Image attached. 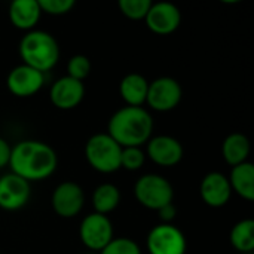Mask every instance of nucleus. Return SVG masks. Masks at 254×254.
<instances>
[{
    "label": "nucleus",
    "mask_w": 254,
    "mask_h": 254,
    "mask_svg": "<svg viewBox=\"0 0 254 254\" xmlns=\"http://www.w3.org/2000/svg\"><path fill=\"white\" fill-rule=\"evenodd\" d=\"M10 173L21 179L31 182H40L51 177L58 167L57 152L43 141L22 140L12 147L9 159Z\"/></svg>",
    "instance_id": "nucleus-1"
},
{
    "label": "nucleus",
    "mask_w": 254,
    "mask_h": 254,
    "mask_svg": "<svg viewBox=\"0 0 254 254\" xmlns=\"http://www.w3.org/2000/svg\"><path fill=\"white\" fill-rule=\"evenodd\" d=\"M153 132V119L144 107L125 106L116 110L107 124V134L121 147H141Z\"/></svg>",
    "instance_id": "nucleus-2"
},
{
    "label": "nucleus",
    "mask_w": 254,
    "mask_h": 254,
    "mask_svg": "<svg viewBox=\"0 0 254 254\" xmlns=\"http://www.w3.org/2000/svg\"><path fill=\"white\" fill-rule=\"evenodd\" d=\"M19 57L22 64L48 73L52 70L60 60V46L57 39L45 30L27 31L19 40Z\"/></svg>",
    "instance_id": "nucleus-3"
},
{
    "label": "nucleus",
    "mask_w": 254,
    "mask_h": 254,
    "mask_svg": "<svg viewBox=\"0 0 254 254\" xmlns=\"http://www.w3.org/2000/svg\"><path fill=\"white\" fill-rule=\"evenodd\" d=\"M121 153L122 147L107 132L94 134L85 144L88 164L103 174H110L121 168Z\"/></svg>",
    "instance_id": "nucleus-4"
},
{
    "label": "nucleus",
    "mask_w": 254,
    "mask_h": 254,
    "mask_svg": "<svg viewBox=\"0 0 254 254\" xmlns=\"http://www.w3.org/2000/svg\"><path fill=\"white\" fill-rule=\"evenodd\" d=\"M135 199L146 208L158 211L174 199L173 185L159 174H144L134 185Z\"/></svg>",
    "instance_id": "nucleus-5"
},
{
    "label": "nucleus",
    "mask_w": 254,
    "mask_h": 254,
    "mask_svg": "<svg viewBox=\"0 0 254 254\" xmlns=\"http://www.w3.org/2000/svg\"><path fill=\"white\" fill-rule=\"evenodd\" d=\"M79 238L91 253H100L115 238L113 223L104 214L91 213L80 222Z\"/></svg>",
    "instance_id": "nucleus-6"
},
{
    "label": "nucleus",
    "mask_w": 254,
    "mask_h": 254,
    "mask_svg": "<svg viewBox=\"0 0 254 254\" xmlns=\"http://www.w3.org/2000/svg\"><path fill=\"white\" fill-rule=\"evenodd\" d=\"M146 246L150 254H185L188 249L185 234L173 223H159L147 235Z\"/></svg>",
    "instance_id": "nucleus-7"
},
{
    "label": "nucleus",
    "mask_w": 254,
    "mask_h": 254,
    "mask_svg": "<svg viewBox=\"0 0 254 254\" xmlns=\"http://www.w3.org/2000/svg\"><path fill=\"white\" fill-rule=\"evenodd\" d=\"M182 97H183L182 85L174 77L162 76L149 82L146 103L152 110L170 112L180 104Z\"/></svg>",
    "instance_id": "nucleus-8"
},
{
    "label": "nucleus",
    "mask_w": 254,
    "mask_h": 254,
    "mask_svg": "<svg viewBox=\"0 0 254 254\" xmlns=\"http://www.w3.org/2000/svg\"><path fill=\"white\" fill-rule=\"evenodd\" d=\"M51 204L57 216L63 219H73L83 208L85 192L74 182H63L54 189Z\"/></svg>",
    "instance_id": "nucleus-9"
},
{
    "label": "nucleus",
    "mask_w": 254,
    "mask_h": 254,
    "mask_svg": "<svg viewBox=\"0 0 254 254\" xmlns=\"http://www.w3.org/2000/svg\"><path fill=\"white\" fill-rule=\"evenodd\" d=\"M31 196V185L13 173L0 177V208L16 211L27 205Z\"/></svg>",
    "instance_id": "nucleus-10"
},
{
    "label": "nucleus",
    "mask_w": 254,
    "mask_h": 254,
    "mask_svg": "<svg viewBox=\"0 0 254 254\" xmlns=\"http://www.w3.org/2000/svg\"><path fill=\"white\" fill-rule=\"evenodd\" d=\"M43 85H45V73L34 70L25 64H19L13 67L6 77V86L9 92L19 98H27L37 94Z\"/></svg>",
    "instance_id": "nucleus-11"
},
{
    "label": "nucleus",
    "mask_w": 254,
    "mask_h": 254,
    "mask_svg": "<svg viewBox=\"0 0 254 254\" xmlns=\"http://www.w3.org/2000/svg\"><path fill=\"white\" fill-rule=\"evenodd\" d=\"M144 21L150 31L159 36H167V34L174 33L180 27L182 12L174 3L158 1V3L150 4V9Z\"/></svg>",
    "instance_id": "nucleus-12"
},
{
    "label": "nucleus",
    "mask_w": 254,
    "mask_h": 254,
    "mask_svg": "<svg viewBox=\"0 0 254 254\" xmlns=\"http://www.w3.org/2000/svg\"><path fill=\"white\" fill-rule=\"evenodd\" d=\"M85 97V85L70 76L57 79L49 91L51 103L60 110H71L77 107Z\"/></svg>",
    "instance_id": "nucleus-13"
},
{
    "label": "nucleus",
    "mask_w": 254,
    "mask_h": 254,
    "mask_svg": "<svg viewBox=\"0 0 254 254\" xmlns=\"http://www.w3.org/2000/svg\"><path fill=\"white\" fill-rule=\"evenodd\" d=\"M185 150L182 143L171 135L150 137L147 141V156L159 167H174L183 159Z\"/></svg>",
    "instance_id": "nucleus-14"
},
{
    "label": "nucleus",
    "mask_w": 254,
    "mask_h": 254,
    "mask_svg": "<svg viewBox=\"0 0 254 254\" xmlns=\"http://www.w3.org/2000/svg\"><path fill=\"white\" fill-rule=\"evenodd\" d=\"M199 193L202 201L213 208H220L225 207L231 196H232V189L229 185V180L225 174L219 171H213L204 176L199 185Z\"/></svg>",
    "instance_id": "nucleus-15"
},
{
    "label": "nucleus",
    "mask_w": 254,
    "mask_h": 254,
    "mask_svg": "<svg viewBox=\"0 0 254 254\" xmlns=\"http://www.w3.org/2000/svg\"><path fill=\"white\" fill-rule=\"evenodd\" d=\"M40 16L42 10L37 0H13L9 6V21L18 30H34Z\"/></svg>",
    "instance_id": "nucleus-16"
},
{
    "label": "nucleus",
    "mask_w": 254,
    "mask_h": 254,
    "mask_svg": "<svg viewBox=\"0 0 254 254\" xmlns=\"http://www.w3.org/2000/svg\"><path fill=\"white\" fill-rule=\"evenodd\" d=\"M149 80L140 73H128L119 83V94L127 106L143 107L146 103Z\"/></svg>",
    "instance_id": "nucleus-17"
},
{
    "label": "nucleus",
    "mask_w": 254,
    "mask_h": 254,
    "mask_svg": "<svg viewBox=\"0 0 254 254\" xmlns=\"http://www.w3.org/2000/svg\"><path fill=\"white\" fill-rule=\"evenodd\" d=\"M232 192L246 201L254 199V165L252 162H243L232 167L231 176L228 177Z\"/></svg>",
    "instance_id": "nucleus-18"
},
{
    "label": "nucleus",
    "mask_w": 254,
    "mask_h": 254,
    "mask_svg": "<svg viewBox=\"0 0 254 254\" xmlns=\"http://www.w3.org/2000/svg\"><path fill=\"white\" fill-rule=\"evenodd\" d=\"M250 140L247 138V135L241 134V132H232L229 134L222 146V153L225 161L231 165H240L243 162H247L249 155H250Z\"/></svg>",
    "instance_id": "nucleus-19"
},
{
    "label": "nucleus",
    "mask_w": 254,
    "mask_h": 254,
    "mask_svg": "<svg viewBox=\"0 0 254 254\" xmlns=\"http://www.w3.org/2000/svg\"><path fill=\"white\" fill-rule=\"evenodd\" d=\"M119 202H121V190L118 189V186L112 183H103L97 186L92 193V205L95 210L94 213L107 216L109 213L116 210Z\"/></svg>",
    "instance_id": "nucleus-20"
},
{
    "label": "nucleus",
    "mask_w": 254,
    "mask_h": 254,
    "mask_svg": "<svg viewBox=\"0 0 254 254\" xmlns=\"http://www.w3.org/2000/svg\"><path fill=\"white\" fill-rule=\"evenodd\" d=\"M231 244L240 253H252L254 250V220H240L231 231Z\"/></svg>",
    "instance_id": "nucleus-21"
},
{
    "label": "nucleus",
    "mask_w": 254,
    "mask_h": 254,
    "mask_svg": "<svg viewBox=\"0 0 254 254\" xmlns=\"http://www.w3.org/2000/svg\"><path fill=\"white\" fill-rule=\"evenodd\" d=\"M150 4H152L150 0H119L118 1L119 10L122 12V15L134 21L144 19L150 9Z\"/></svg>",
    "instance_id": "nucleus-22"
},
{
    "label": "nucleus",
    "mask_w": 254,
    "mask_h": 254,
    "mask_svg": "<svg viewBox=\"0 0 254 254\" xmlns=\"http://www.w3.org/2000/svg\"><path fill=\"white\" fill-rule=\"evenodd\" d=\"M91 74V60L86 55L76 54L67 63V76L83 82Z\"/></svg>",
    "instance_id": "nucleus-23"
},
{
    "label": "nucleus",
    "mask_w": 254,
    "mask_h": 254,
    "mask_svg": "<svg viewBox=\"0 0 254 254\" xmlns=\"http://www.w3.org/2000/svg\"><path fill=\"white\" fill-rule=\"evenodd\" d=\"M98 254H141L140 246L127 237L113 238Z\"/></svg>",
    "instance_id": "nucleus-24"
},
{
    "label": "nucleus",
    "mask_w": 254,
    "mask_h": 254,
    "mask_svg": "<svg viewBox=\"0 0 254 254\" xmlns=\"http://www.w3.org/2000/svg\"><path fill=\"white\" fill-rule=\"evenodd\" d=\"M146 162V153L141 147H122L121 153V168L128 171L140 170Z\"/></svg>",
    "instance_id": "nucleus-25"
},
{
    "label": "nucleus",
    "mask_w": 254,
    "mask_h": 254,
    "mask_svg": "<svg viewBox=\"0 0 254 254\" xmlns=\"http://www.w3.org/2000/svg\"><path fill=\"white\" fill-rule=\"evenodd\" d=\"M37 1L42 13H49L55 16L68 13L76 4L74 0H37Z\"/></svg>",
    "instance_id": "nucleus-26"
},
{
    "label": "nucleus",
    "mask_w": 254,
    "mask_h": 254,
    "mask_svg": "<svg viewBox=\"0 0 254 254\" xmlns=\"http://www.w3.org/2000/svg\"><path fill=\"white\" fill-rule=\"evenodd\" d=\"M158 216H159V219L162 220V223H171V222L176 219V216H177V208H176L174 204L171 202V204H168V205L159 208V210H158Z\"/></svg>",
    "instance_id": "nucleus-27"
},
{
    "label": "nucleus",
    "mask_w": 254,
    "mask_h": 254,
    "mask_svg": "<svg viewBox=\"0 0 254 254\" xmlns=\"http://www.w3.org/2000/svg\"><path fill=\"white\" fill-rule=\"evenodd\" d=\"M10 152H12L10 144H9L4 138H1V137H0V170L9 165Z\"/></svg>",
    "instance_id": "nucleus-28"
},
{
    "label": "nucleus",
    "mask_w": 254,
    "mask_h": 254,
    "mask_svg": "<svg viewBox=\"0 0 254 254\" xmlns=\"http://www.w3.org/2000/svg\"><path fill=\"white\" fill-rule=\"evenodd\" d=\"M89 254H97V253H89Z\"/></svg>",
    "instance_id": "nucleus-29"
},
{
    "label": "nucleus",
    "mask_w": 254,
    "mask_h": 254,
    "mask_svg": "<svg viewBox=\"0 0 254 254\" xmlns=\"http://www.w3.org/2000/svg\"><path fill=\"white\" fill-rule=\"evenodd\" d=\"M0 254H1V253H0Z\"/></svg>",
    "instance_id": "nucleus-30"
}]
</instances>
